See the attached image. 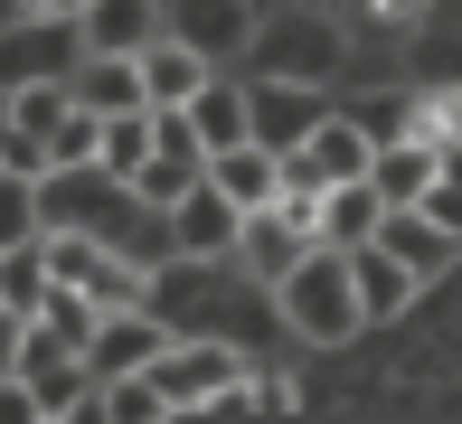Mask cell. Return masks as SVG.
Here are the masks:
<instances>
[{
  "label": "cell",
  "instance_id": "21",
  "mask_svg": "<svg viewBox=\"0 0 462 424\" xmlns=\"http://www.w3.org/2000/svg\"><path fill=\"white\" fill-rule=\"evenodd\" d=\"M161 152V114L152 104H133V114H104V170H114V180H142V161Z\"/></svg>",
  "mask_w": 462,
  "mask_h": 424
},
{
  "label": "cell",
  "instance_id": "30",
  "mask_svg": "<svg viewBox=\"0 0 462 424\" xmlns=\"http://www.w3.org/2000/svg\"><path fill=\"white\" fill-rule=\"evenodd\" d=\"M349 10H359V19H387V29H406V19H425L434 0H349Z\"/></svg>",
  "mask_w": 462,
  "mask_h": 424
},
{
  "label": "cell",
  "instance_id": "4",
  "mask_svg": "<svg viewBox=\"0 0 462 424\" xmlns=\"http://www.w3.org/2000/svg\"><path fill=\"white\" fill-rule=\"evenodd\" d=\"M368 161H377V133L349 114V104H330V114L311 123V142H292V152H283V180L340 189V180H368Z\"/></svg>",
  "mask_w": 462,
  "mask_h": 424
},
{
  "label": "cell",
  "instance_id": "5",
  "mask_svg": "<svg viewBox=\"0 0 462 424\" xmlns=\"http://www.w3.org/2000/svg\"><path fill=\"white\" fill-rule=\"evenodd\" d=\"M302 245H311V226L292 217V207L274 198V207H245V226H236V254H226V264L245 273V283H264L274 292L292 264H302Z\"/></svg>",
  "mask_w": 462,
  "mask_h": 424
},
{
  "label": "cell",
  "instance_id": "14",
  "mask_svg": "<svg viewBox=\"0 0 462 424\" xmlns=\"http://www.w3.org/2000/svg\"><path fill=\"white\" fill-rule=\"evenodd\" d=\"M208 76H217V57H208V48H189L180 29H161L152 48H142V95H152V104H189Z\"/></svg>",
  "mask_w": 462,
  "mask_h": 424
},
{
  "label": "cell",
  "instance_id": "20",
  "mask_svg": "<svg viewBox=\"0 0 462 424\" xmlns=\"http://www.w3.org/2000/svg\"><path fill=\"white\" fill-rule=\"evenodd\" d=\"M0 95H10V123H19L29 142H48L57 123L76 114V85H67V76H19V85H0Z\"/></svg>",
  "mask_w": 462,
  "mask_h": 424
},
{
  "label": "cell",
  "instance_id": "1",
  "mask_svg": "<svg viewBox=\"0 0 462 424\" xmlns=\"http://www.w3.org/2000/svg\"><path fill=\"white\" fill-rule=\"evenodd\" d=\"M274 321L311 349H340V339L368 330V302H359V273H349V245H302V264L274 283Z\"/></svg>",
  "mask_w": 462,
  "mask_h": 424
},
{
  "label": "cell",
  "instance_id": "25",
  "mask_svg": "<svg viewBox=\"0 0 462 424\" xmlns=\"http://www.w3.org/2000/svg\"><path fill=\"white\" fill-rule=\"evenodd\" d=\"M415 207H425L444 236H462V152H444V170H434V189H425Z\"/></svg>",
  "mask_w": 462,
  "mask_h": 424
},
{
  "label": "cell",
  "instance_id": "23",
  "mask_svg": "<svg viewBox=\"0 0 462 424\" xmlns=\"http://www.w3.org/2000/svg\"><path fill=\"white\" fill-rule=\"evenodd\" d=\"M349 114H359L377 142H406V133H425V95H406V85H396V95H368V104H349Z\"/></svg>",
  "mask_w": 462,
  "mask_h": 424
},
{
  "label": "cell",
  "instance_id": "17",
  "mask_svg": "<svg viewBox=\"0 0 462 424\" xmlns=\"http://www.w3.org/2000/svg\"><path fill=\"white\" fill-rule=\"evenodd\" d=\"M171 29L189 38V48L226 57V48H255V0H180Z\"/></svg>",
  "mask_w": 462,
  "mask_h": 424
},
{
  "label": "cell",
  "instance_id": "6",
  "mask_svg": "<svg viewBox=\"0 0 462 424\" xmlns=\"http://www.w3.org/2000/svg\"><path fill=\"white\" fill-rule=\"evenodd\" d=\"M340 48L349 38L330 29V19H283V29H255V76H302V85H321V76H340Z\"/></svg>",
  "mask_w": 462,
  "mask_h": 424
},
{
  "label": "cell",
  "instance_id": "15",
  "mask_svg": "<svg viewBox=\"0 0 462 424\" xmlns=\"http://www.w3.org/2000/svg\"><path fill=\"white\" fill-rule=\"evenodd\" d=\"M171 29V19H161V0H76V38H86V48H152V38Z\"/></svg>",
  "mask_w": 462,
  "mask_h": 424
},
{
  "label": "cell",
  "instance_id": "2",
  "mask_svg": "<svg viewBox=\"0 0 462 424\" xmlns=\"http://www.w3.org/2000/svg\"><path fill=\"white\" fill-rule=\"evenodd\" d=\"M236 226H245V207L226 198V189L208 180V170L180 189L171 207H161V245H171L180 264H226V254H236Z\"/></svg>",
  "mask_w": 462,
  "mask_h": 424
},
{
  "label": "cell",
  "instance_id": "22",
  "mask_svg": "<svg viewBox=\"0 0 462 424\" xmlns=\"http://www.w3.org/2000/svg\"><path fill=\"white\" fill-rule=\"evenodd\" d=\"M48 170H0V245H29L48 236V198H38Z\"/></svg>",
  "mask_w": 462,
  "mask_h": 424
},
{
  "label": "cell",
  "instance_id": "29",
  "mask_svg": "<svg viewBox=\"0 0 462 424\" xmlns=\"http://www.w3.org/2000/svg\"><path fill=\"white\" fill-rule=\"evenodd\" d=\"M19 358H29V311H0V387L19 377Z\"/></svg>",
  "mask_w": 462,
  "mask_h": 424
},
{
  "label": "cell",
  "instance_id": "16",
  "mask_svg": "<svg viewBox=\"0 0 462 424\" xmlns=\"http://www.w3.org/2000/svg\"><path fill=\"white\" fill-rule=\"evenodd\" d=\"M349 273H359V302H368V321H396V311H415V292H425V273H415V264H396V254L387 245H359V254H349Z\"/></svg>",
  "mask_w": 462,
  "mask_h": 424
},
{
  "label": "cell",
  "instance_id": "8",
  "mask_svg": "<svg viewBox=\"0 0 462 424\" xmlns=\"http://www.w3.org/2000/svg\"><path fill=\"white\" fill-rule=\"evenodd\" d=\"M245 85H255V142H274V152L311 142V123L330 114L321 85H302V76H245Z\"/></svg>",
  "mask_w": 462,
  "mask_h": 424
},
{
  "label": "cell",
  "instance_id": "27",
  "mask_svg": "<svg viewBox=\"0 0 462 424\" xmlns=\"http://www.w3.org/2000/svg\"><path fill=\"white\" fill-rule=\"evenodd\" d=\"M245 396H255V415H302V377L292 368H245Z\"/></svg>",
  "mask_w": 462,
  "mask_h": 424
},
{
  "label": "cell",
  "instance_id": "11",
  "mask_svg": "<svg viewBox=\"0 0 462 424\" xmlns=\"http://www.w3.org/2000/svg\"><path fill=\"white\" fill-rule=\"evenodd\" d=\"M171 114L199 123V142H208V152H226V142H245V133H255V85H236V76L217 67L189 104H171Z\"/></svg>",
  "mask_w": 462,
  "mask_h": 424
},
{
  "label": "cell",
  "instance_id": "7",
  "mask_svg": "<svg viewBox=\"0 0 462 424\" xmlns=\"http://www.w3.org/2000/svg\"><path fill=\"white\" fill-rule=\"evenodd\" d=\"M161 349H171V330L152 321V302H123V311H104V321H95V339H86L95 377H142Z\"/></svg>",
  "mask_w": 462,
  "mask_h": 424
},
{
  "label": "cell",
  "instance_id": "18",
  "mask_svg": "<svg viewBox=\"0 0 462 424\" xmlns=\"http://www.w3.org/2000/svg\"><path fill=\"white\" fill-rule=\"evenodd\" d=\"M377 217H387V198H377L368 180H340V189H321V226H311V236H321V245H349V254H359V245L377 236Z\"/></svg>",
  "mask_w": 462,
  "mask_h": 424
},
{
  "label": "cell",
  "instance_id": "9",
  "mask_svg": "<svg viewBox=\"0 0 462 424\" xmlns=\"http://www.w3.org/2000/svg\"><path fill=\"white\" fill-rule=\"evenodd\" d=\"M67 85H76L86 114H133V104H152V95H142V57L133 48H86L67 67Z\"/></svg>",
  "mask_w": 462,
  "mask_h": 424
},
{
  "label": "cell",
  "instance_id": "3",
  "mask_svg": "<svg viewBox=\"0 0 462 424\" xmlns=\"http://www.w3.org/2000/svg\"><path fill=\"white\" fill-rule=\"evenodd\" d=\"M245 377V358L226 349V339H171V349L152 358V387H161V415H208L226 387Z\"/></svg>",
  "mask_w": 462,
  "mask_h": 424
},
{
  "label": "cell",
  "instance_id": "26",
  "mask_svg": "<svg viewBox=\"0 0 462 424\" xmlns=\"http://www.w3.org/2000/svg\"><path fill=\"white\" fill-rule=\"evenodd\" d=\"M104 415H114V424H142V415H161V387H152V368H142V377H104Z\"/></svg>",
  "mask_w": 462,
  "mask_h": 424
},
{
  "label": "cell",
  "instance_id": "19",
  "mask_svg": "<svg viewBox=\"0 0 462 424\" xmlns=\"http://www.w3.org/2000/svg\"><path fill=\"white\" fill-rule=\"evenodd\" d=\"M57 292V264H48V236H29V245H0V311H29L38 321V302Z\"/></svg>",
  "mask_w": 462,
  "mask_h": 424
},
{
  "label": "cell",
  "instance_id": "10",
  "mask_svg": "<svg viewBox=\"0 0 462 424\" xmlns=\"http://www.w3.org/2000/svg\"><path fill=\"white\" fill-rule=\"evenodd\" d=\"M208 180H217L236 207H274L283 198V152L245 133V142H226V152H208Z\"/></svg>",
  "mask_w": 462,
  "mask_h": 424
},
{
  "label": "cell",
  "instance_id": "24",
  "mask_svg": "<svg viewBox=\"0 0 462 424\" xmlns=\"http://www.w3.org/2000/svg\"><path fill=\"white\" fill-rule=\"evenodd\" d=\"M95 152H104V114H86V104H76V114L48 133V170H76V161H95Z\"/></svg>",
  "mask_w": 462,
  "mask_h": 424
},
{
  "label": "cell",
  "instance_id": "12",
  "mask_svg": "<svg viewBox=\"0 0 462 424\" xmlns=\"http://www.w3.org/2000/svg\"><path fill=\"white\" fill-rule=\"evenodd\" d=\"M434 170H444V142H425V133H406V142H377V161H368V189L387 207H415L434 189Z\"/></svg>",
  "mask_w": 462,
  "mask_h": 424
},
{
  "label": "cell",
  "instance_id": "28",
  "mask_svg": "<svg viewBox=\"0 0 462 424\" xmlns=\"http://www.w3.org/2000/svg\"><path fill=\"white\" fill-rule=\"evenodd\" d=\"M189 180H199V161H171V152H152V161H142V180H133V189H142L152 207H171V198H180Z\"/></svg>",
  "mask_w": 462,
  "mask_h": 424
},
{
  "label": "cell",
  "instance_id": "13",
  "mask_svg": "<svg viewBox=\"0 0 462 424\" xmlns=\"http://www.w3.org/2000/svg\"><path fill=\"white\" fill-rule=\"evenodd\" d=\"M377 245H387L396 264H415L425 283H444V273H453V254H462V236H444L425 207H387V217H377Z\"/></svg>",
  "mask_w": 462,
  "mask_h": 424
}]
</instances>
